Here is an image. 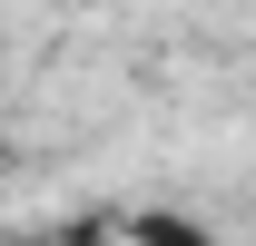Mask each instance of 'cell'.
I'll return each mask as SVG.
<instances>
[{"instance_id": "1", "label": "cell", "mask_w": 256, "mask_h": 246, "mask_svg": "<svg viewBox=\"0 0 256 246\" xmlns=\"http://www.w3.org/2000/svg\"><path fill=\"white\" fill-rule=\"evenodd\" d=\"M118 236H128V246H226L217 226H207V216H188V207H138Z\"/></svg>"}, {"instance_id": "2", "label": "cell", "mask_w": 256, "mask_h": 246, "mask_svg": "<svg viewBox=\"0 0 256 246\" xmlns=\"http://www.w3.org/2000/svg\"><path fill=\"white\" fill-rule=\"evenodd\" d=\"M10 246H98V226H50V236H10Z\"/></svg>"}]
</instances>
